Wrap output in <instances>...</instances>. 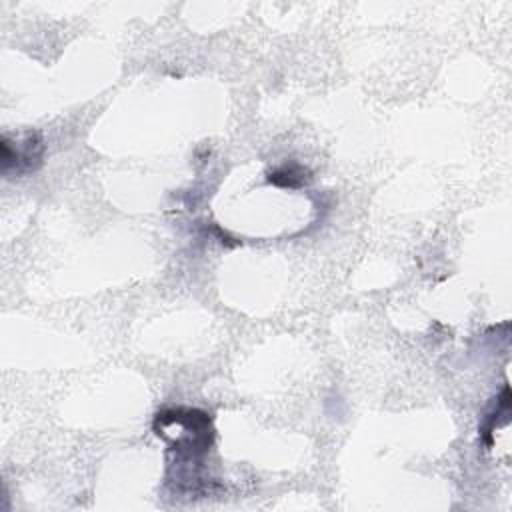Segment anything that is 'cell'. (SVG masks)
Masks as SVG:
<instances>
[{"instance_id": "6da1fadb", "label": "cell", "mask_w": 512, "mask_h": 512, "mask_svg": "<svg viewBox=\"0 0 512 512\" xmlns=\"http://www.w3.org/2000/svg\"><path fill=\"white\" fill-rule=\"evenodd\" d=\"M154 430L170 442L176 456L202 458L214 440L210 414L196 408H172L156 414Z\"/></svg>"}, {"instance_id": "7a4b0ae2", "label": "cell", "mask_w": 512, "mask_h": 512, "mask_svg": "<svg viewBox=\"0 0 512 512\" xmlns=\"http://www.w3.org/2000/svg\"><path fill=\"white\" fill-rule=\"evenodd\" d=\"M44 158V140L38 132H24L10 140L2 136V172L4 174H28L40 168Z\"/></svg>"}, {"instance_id": "3957f363", "label": "cell", "mask_w": 512, "mask_h": 512, "mask_svg": "<svg viewBox=\"0 0 512 512\" xmlns=\"http://www.w3.org/2000/svg\"><path fill=\"white\" fill-rule=\"evenodd\" d=\"M268 182L280 188H300L310 182V172L306 166L296 162H286L272 172H268Z\"/></svg>"}]
</instances>
